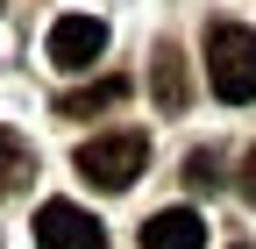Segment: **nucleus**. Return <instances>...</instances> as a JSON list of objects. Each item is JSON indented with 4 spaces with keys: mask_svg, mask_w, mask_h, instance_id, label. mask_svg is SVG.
Returning <instances> with one entry per match:
<instances>
[{
    "mask_svg": "<svg viewBox=\"0 0 256 249\" xmlns=\"http://www.w3.org/2000/svg\"><path fill=\"white\" fill-rule=\"evenodd\" d=\"M206 86H214V100H256V28L242 22H214L206 28Z\"/></svg>",
    "mask_w": 256,
    "mask_h": 249,
    "instance_id": "1",
    "label": "nucleus"
},
{
    "mask_svg": "<svg viewBox=\"0 0 256 249\" xmlns=\"http://www.w3.org/2000/svg\"><path fill=\"white\" fill-rule=\"evenodd\" d=\"M142 164H150V142L128 136V128H107V136L78 142V178L100 185V192H128V185L142 178Z\"/></svg>",
    "mask_w": 256,
    "mask_h": 249,
    "instance_id": "2",
    "label": "nucleus"
},
{
    "mask_svg": "<svg viewBox=\"0 0 256 249\" xmlns=\"http://www.w3.org/2000/svg\"><path fill=\"white\" fill-rule=\"evenodd\" d=\"M100 50H107V22L100 14H57L50 36H43V57H50L57 72H92Z\"/></svg>",
    "mask_w": 256,
    "mask_h": 249,
    "instance_id": "3",
    "label": "nucleus"
},
{
    "mask_svg": "<svg viewBox=\"0 0 256 249\" xmlns=\"http://www.w3.org/2000/svg\"><path fill=\"white\" fill-rule=\"evenodd\" d=\"M36 249H107V228L72 200H43L36 206Z\"/></svg>",
    "mask_w": 256,
    "mask_h": 249,
    "instance_id": "4",
    "label": "nucleus"
},
{
    "mask_svg": "<svg viewBox=\"0 0 256 249\" xmlns=\"http://www.w3.org/2000/svg\"><path fill=\"white\" fill-rule=\"evenodd\" d=\"M142 249H206V221L192 206H164L142 221Z\"/></svg>",
    "mask_w": 256,
    "mask_h": 249,
    "instance_id": "5",
    "label": "nucleus"
},
{
    "mask_svg": "<svg viewBox=\"0 0 256 249\" xmlns=\"http://www.w3.org/2000/svg\"><path fill=\"white\" fill-rule=\"evenodd\" d=\"M185 100H192L185 50H178V43H156V107H164V114H185Z\"/></svg>",
    "mask_w": 256,
    "mask_h": 249,
    "instance_id": "6",
    "label": "nucleus"
},
{
    "mask_svg": "<svg viewBox=\"0 0 256 249\" xmlns=\"http://www.w3.org/2000/svg\"><path fill=\"white\" fill-rule=\"evenodd\" d=\"M128 100V78H92V86H78V92H64V121H92V114H114Z\"/></svg>",
    "mask_w": 256,
    "mask_h": 249,
    "instance_id": "7",
    "label": "nucleus"
},
{
    "mask_svg": "<svg viewBox=\"0 0 256 249\" xmlns=\"http://www.w3.org/2000/svg\"><path fill=\"white\" fill-rule=\"evenodd\" d=\"M22 185H28V150H22L14 136H0V200L22 192Z\"/></svg>",
    "mask_w": 256,
    "mask_h": 249,
    "instance_id": "8",
    "label": "nucleus"
},
{
    "mask_svg": "<svg viewBox=\"0 0 256 249\" xmlns=\"http://www.w3.org/2000/svg\"><path fill=\"white\" fill-rule=\"evenodd\" d=\"M242 185H249V192H256V157H249V164H242Z\"/></svg>",
    "mask_w": 256,
    "mask_h": 249,
    "instance_id": "9",
    "label": "nucleus"
},
{
    "mask_svg": "<svg viewBox=\"0 0 256 249\" xmlns=\"http://www.w3.org/2000/svg\"><path fill=\"white\" fill-rule=\"evenodd\" d=\"M235 249H256V242H235Z\"/></svg>",
    "mask_w": 256,
    "mask_h": 249,
    "instance_id": "10",
    "label": "nucleus"
}]
</instances>
